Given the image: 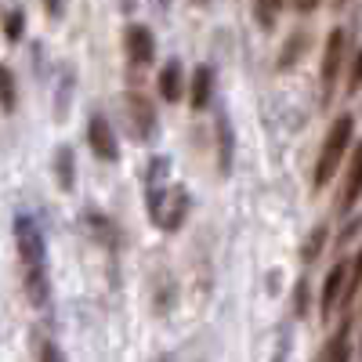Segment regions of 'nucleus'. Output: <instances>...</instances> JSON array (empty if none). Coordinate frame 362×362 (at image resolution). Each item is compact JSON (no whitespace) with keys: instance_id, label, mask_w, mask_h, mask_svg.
<instances>
[{"instance_id":"nucleus-18","label":"nucleus","mask_w":362,"mask_h":362,"mask_svg":"<svg viewBox=\"0 0 362 362\" xmlns=\"http://www.w3.org/2000/svg\"><path fill=\"white\" fill-rule=\"evenodd\" d=\"M322 247H326V225H315V228H312V235H308V243H305V250H300V261H305V264L319 261Z\"/></svg>"},{"instance_id":"nucleus-13","label":"nucleus","mask_w":362,"mask_h":362,"mask_svg":"<svg viewBox=\"0 0 362 362\" xmlns=\"http://www.w3.org/2000/svg\"><path fill=\"white\" fill-rule=\"evenodd\" d=\"M210 90H214V69L196 66V73H192V109H206Z\"/></svg>"},{"instance_id":"nucleus-8","label":"nucleus","mask_w":362,"mask_h":362,"mask_svg":"<svg viewBox=\"0 0 362 362\" xmlns=\"http://www.w3.org/2000/svg\"><path fill=\"white\" fill-rule=\"evenodd\" d=\"M127 54L134 66H148L156 54V37L148 33V25H131L127 29Z\"/></svg>"},{"instance_id":"nucleus-10","label":"nucleus","mask_w":362,"mask_h":362,"mask_svg":"<svg viewBox=\"0 0 362 362\" xmlns=\"http://www.w3.org/2000/svg\"><path fill=\"white\" fill-rule=\"evenodd\" d=\"M54 181L62 192H73V185H76V156H73L69 145H62L54 153Z\"/></svg>"},{"instance_id":"nucleus-15","label":"nucleus","mask_w":362,"mask_h":362,"mask_svg":"<svg viewBox=\"0 0 362 362\" xmlns=\"http://www.w3.org/2000/svg\"><path fill=\"white\" fill-rule=\"evenodd\" d=\"M0 109L4 112L18 109V83H15V73L8 66H0Z\"/></svg>"},{"instance_id":"nucleus-24","label":"nucleus","mask_w":362,"mask_h":362,"mask_svg":"<svg viewBox=\"0 0 362 362\" xmlns=\"http://www.w3.org/2000/svg\"><path fill=\"white\" fill-rule=\"evenodd\" d=\"M44 11H47V15H54V18H58V15H62V11H66V8H62V4H47V8H44Z\"/></svg>"},{"instance_id":"nucleus-4","label":"nucleus","mask_w":362,"mask_h":362,"mask_svg":"<svg viewBox=\"0 0 362 362\" xmlns=\"http://www.w3.org/2000/svg\"><path fill=\"white\" fill-rule=\"evenodd\" d=\"M167 174H170V160L167 156H153L148 160V170H145V210L148 218L160 225V210H163V199H167Z\"/></svg>"},{"instance_id":"nucleus-1","label":"nucleus","mask_w":362,"mask_h":362,"mask_svg":"<svg viewBox=\"0 0 362 362\" xmlns=\"http://www.w3.org/2000/svg\"><path fill=\"white\" fill-rule=\"evenodd\" d=\"M15 247H18V261H22V283H25V297L37 308L47 305V247H44V232L29 214H15Z\"/></svg>"},{"instance_id":"nucleus-17","label":"nucleus","mask_w":362,"mask_h":362,"mask_svg":"<svg viewBox=\"0 0 362 362\" xmlns=\"http://www.w3.org/2000/svg\"><path fill=\"white\" fill-rule=\"evenodd\" d=\"M358 185H362V153L351 156V167H348V185H344V210L355 206L358 199Z\"/></svg>"},{"instance_id":"nucleus-5","label":"nucleus","mask_w":362,"mask_h":362,"mask_svg":"<svg viewBox=\"0 0 362 362\" xmlns=\"http://www.w3.org/2000/svg\"><path fill=\"white\" fill-rule=\"evenodd\" d=\"M344 47H348V33H344L341 25H337V29H329L326 51H322V90H326V98H329V90H334V83H337V76H341Z\"/></svg>"},{"instance_id":"nucleus-2","label":"nucleus","mask_w":362,"mask_h":362,"mask_svg":"<svg viewBox=\"0 0 362 362\" xmlns=\"http://www.w3.org/2000/svg\"><path fill=\"white\" fill-rule=\"evenodd\" d=\"M351 131H355V119H351L348 112H341L334 124H329L326 141H322V153H319V163H315V177H312L315 192L326 189L329 181H334V174L341 170V160H344L348 145H351Z\"/></svg>"},{"instance_id":"nucleus-3","label":"nucleus","mask_w":362,"mask_h":362,"mask_svg":"<svg viewBox=\"0 0 362 362\" xmlns=\"http://www.w3.org/2000/svg\"><path fill=\"white\" fill-rule=\"evenodd\" d=\"M124 109H127V131L138 141H148L156 134V109H153V102H148L141 90H127V95H124Z\"/></svg>"},{"instance_id":"nucleus-6","label":"nucleus","mask_w":362,"mask_h":362,"mask_svg":"<svg viewBox=\"0 0 362 362\" xmlns=\"http://www.w3.org/2000/svg\"><path fill=\"white\" fill-rule=\"evenodd\" d=\"M87 141H90V148H95L98 160H109V163L119 160V145H116V134H112V127H109L105 116H90V124H87Z\"/></svg>"},{"instance_id":"nucleus-7","label":"nucleus","mask_w":362,"mask_h":362,"mask_svg":"<svg viewBox=\"0 0 362 362\" xmlns=\"http://www.w3.org/2000/svg\"><path fill=\"white\" fill-rule=\"evenodd\" d=\"M344 279H348V264H344V261H337L334 268L326 272V283H322V319H329V315L341 308Z\"/></svg>"},{"instance_id":"nucleus-21","label":"nucleus","mask_w":362,"mask_h":362,"mask_svg":"<svg viewBox=\"0 0 362 362\" xmlns=\"http://www.w3.org/2000/svg\"><path fill=\"white\" fill-rule=\"evenodd\" d=\"M293 312H297V319H305V315H308V279H300V283H297V293H293Z\"/></svg>"},{"instance_id":"nucleus-19","label":"nucleus","mask_w":362,"mask_h":362,"mask_svg":"<svg viewBox=\"0 0 362 362\" xmlns=\"http://www.w3.org/2000/svg\"><path fill=\"white\" fill-rule=\"evenodd\" d=\"M4 33H8V40H18L25 33V11L22 8H11L4 15Z\"/></svg>"},{"instance_id":"nucleus-14","label":"nucleus","mask_w":362,"mask_h":362,"mask_svg":"<svg viewBox=\"0 0 362 362\" xmlns=\"http://www.w3.org/2000/svg\"><path fill=\"white\" fill-rule=\"evenodd\" d=\"M348 334H351V322H344V326H341V334L322 348L319 362H348V355H351V341H348Z\"/></svg>"},{"instance_id":"nucleus-9","label":"nucleus","mask_w":362,"mask_h":362,"mask_svg":"<svg viewBox=\"0 0 362 362\" xmlns=\"http://www.w3.org/2000/svg\"><path fill=\"white\" fill-rule=\"evenodd\" d=\"M185 214H189V192H185V189L167 192L163 210H160V228L177 232V228H181V221H185Z\"/></svg>"},{"instance_id":"nucleus-11","label":"nucleus","mask_w":362,"mask_h":362,"mask_svg":"<svg viewBox=\"0 0 362 362\" xmlns=\"http://www.w3.org/2000/svg\"><path fill=\"white\" fill-rule=\"evenodd\" d=\"M232 153H235L232 119L221 112V116H218V170H221V174H232Z\"/></svg>"},{"instance_id":"nucleus-12","label":"nucleus","mask_w":362,"mask_h":362,"mask_svg":"<svg viewBox=\"0 0 362 362\" xmlns=\"http://www.w3.org/2000/svg\"><path fill=\"white\" fill-rule=\"evenodd\" d=\"M181 83H185V76H181V62L170 58V62L160 69V95H163V102H177L181 98Z\"/></svg>"},{"instance_id":"nucleus-20","label":"nucleus","mask_w":362,"mask_h":362,"mask_svg":"<svg viewBox=\"0 0 362 362\" xmlns=\"http://www.w3.org/2000/svg\"><path fill=\"white\" fill-rule=\"evenodd\" d=\"M279 0H268V4H254V15H257V22L264 25V29H272L276 25V18H279Z\"/></svg>"},{"instance_id":"nucleus-23","label":"nucleus","mask_w":362,"mask_h":362,"mask_svg":"<svg viewBox=\"0 0 362 362\" xmlns=\"http://www.w3.org/2000/svg\"><path fill=\"white\" fill-rule=\"evenodd\" d=\"M358 83H362V54L351 58V80H348V90H351V95L358 90Z\"/></svg>"},{"instance_id":"nucleus-22","label":"nucleus","mask_w":362,"mask_h":362,"mask_svg":"<svg viewBox=\"0 0 362 362\" xmlns=\"http://www.w3.org/2000/svg\"><path fill=\"white\" fill-rule=\"evenodd\" d=\"M40 362H66V355H62V348H58L54 341H47L40 348Z\"/></svg>"},{"instance_id":"nucleus-16","label":"nucleus","mask_w":362,"mask_h":362,"mask_svg":"<svg viewBox=\"0 0 362 362\" xmlns=\"http://www.w3.org/2000/svg\"><path fill=\"white\" fill-rule=\"evenodd\" d=\"M305 44H308V33H305V29H297V33L286 40V47H283L279 73H286V69H293V66H297V58H300V51H305Z\"/></svg>"}]
</instances>
